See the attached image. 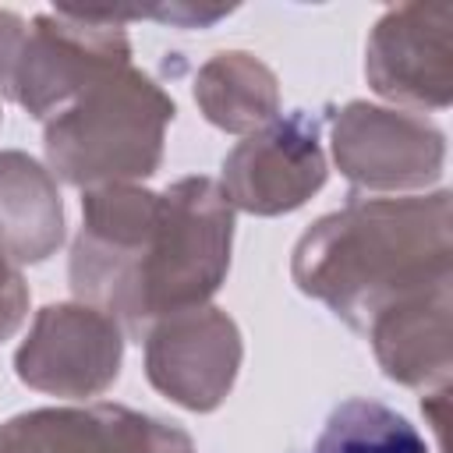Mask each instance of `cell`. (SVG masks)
<instances>
[{
	"instance_id": "obj_1",
	"label": "cell",
	"mask_w": 453,
	"mask_h": 453,
	"mask_svg": "<svg viewBox=\"0 0 453 453\" xmlns=\"http://www.w3.org/2000/svg\"><path fill=\"white\" fill-rule=\"evenodd\" d=\"M294 283L365 329L393 301L453 280L449 191L357 198L294 248Z\"/></svg>"
},
{
	"instance_id": "obj_2",
	"label": "cell",
	"mask_w": 453,
	"mask_h": 453,
	"mask_svg": "<svg viewBox=\"0 0 453 453\" xmlns=\"http://www.w3.org/2000/svg\"><path fill=\"white\" fill-rule=\"evenodd\" d=\"M234 205L212 177H180L159 191L156 223L131 265L117 326L145 340L149 326L202 308L230 269Z\"/></svg>"
},
{
	"instance_id": "obj_3",
	"label": "cell",
	"mask_w": 453,
	"mask_h": 453,
	"mask_svg": "<svg viewBox=\"0 0 453 453\" xmlns=\"http://www.w3.org/2000/svg\"><path fill=\"white\" fill-rule=\"evenodd\" d=\"M173 99L142 71L120 67L46 120V159L67 184L103 188L156 173Z\"/></svg>"
},
{
	"instance_id": "obj_4",
	"label": "cell",
	"mask_w": 453,
	"mask_h": 453,
	"mask_svg": "<svg viewBox=\"0 0 453 453\" xmlns=\"http://www.w3.org/2000/svg\"><path fill=\"white\" fill-rule=\"evenodd\" d=\"M120 67H131V42L120 25L57 7L53 14H39L25 32L7 96L46 120Z\"/></svg>"
},
{
	"instance_id": "obj_5",
	"label": "cell",
	"mask_w": 453,
	"mask_h": 453,
	"mask_svg": "<svg viewBox=\"0 0 453 453\" xmlns=\"http://www.w3.org/2000/svg\"><path fill=\"white\" fill-rule=\"evenodd\" d=\"M340 173L368 191H407L442 177L446 138L435 124L407 110L347 103L333 124Z\"/></svg>"
},
{
	"instance_id": "obj_6",
	"label": "cell",
	"mask_w": 453,
	"mask_h": 453,
	"mask_svg": "<svg viewBox=\"0 0 453 453\" xmlns=\"http://www.w3.org/2000/svg\"><path fill=\"white\" fill-rule=\"evenodd\" d=\"M124 357V329L92 304H46L14 354L18 379L53 396L103 393Z\"/></svg>"
},
{
	"instance_id": "obj_7",
	"label": "cell",
	"mask_w": 453,
	"mask_h": 453,
	"mask_svg": "<svg viewBox=\"0 0 453 453\" xmlns=\"http://www.w3.org/2000/svg\"><path fill=\"white\" fill-rule=\"evenodd\" d=\"M326 184L319 117L294 110L251 131L223 159V195L251 216H280L304 205Z\"/></svg>"
},
{
	"instance_id": "obj_8",
	"label": "cell",
	"mask_w": 453,
	"mask_h": 453,
	"mask_svg": "<svg viewBox=\"0 0 453 453\" xmlns=\"http://www.w3.org/2000/svg\"><path fill=\"white\" fill-rule=\"evenodd\" d=\"M241 368V333L219 308L166 315L145 333V375L188 411H216Z\"/></svg>"
},
{
	"instance_id": "obj_9",
	"label": "cell",
	"mask_w": 453,
	"mask_h": 453,
	"mask_svg": "<svg viewBox=\"0 0 453 453\" xmlns=\"http://www.w3.org/2000/svg\"><path fill=\"white\" fill-rule=\"evenodd\" d=\"M453 7L449 4H400L389 7L365 50L368 85L393 99L428 110H446L453 99Z\"/></svg>"
},
{
	"instance_id": "obj_10",
	"label": "cell",
	"mask_w": 453,
	"mask_h": 453,
	"mask_svg": "<svg viewBox=\"0 0 453 453\" xmlns=\"http://www.w3.org/2000/svg\"><path fill=\"white\" fill-rule=\"evenodd\" d=\"M0 453H195L188 432L120 403L42 407L0 425Z\"/></svg>"
},
{
	"instance_id": "obj_11",
	"label": "cell",
	"mask_w": 453,
	"mask_h": 453,
	"mask_svg": "<svg viewBox=\"0 0 453 453\" xmlns=\"http://www.w3.org/2000/svg\"><path fill=\"white\" fill-rule=\"evenodd\" d=\"M449 283H432L425 290H414L389 308H382L368 326V340L375 347V357L382 372L393 382L403 386H449L453 368V347H449Z\"/></svg>"
},
{
	"instance_id": "obj_12",
	"label": "cell",
	"mask_w": 453,
	"mask_h": 453,
	"mask_svg": "<svg viewBox=\"0 0 453 453\" xmlns=\"http://www.w3.org/2000/svg\"><path fill=\"white\" fill-rule=\"evenodd\" d=\"M64 241L60 191L32 156L0 152V251L18 262H42Z\"/></svg>"
},
{
	"instance_id": "obj_13",
	"label": "cell",
	"mask_w": 453,
	"mask_h": 453,
	"mask_svg": "<svg viewBox=\"0 0 453 453\" xmlns=\"http://www.w3.org/2000/svg\"><path fill=\"white\" fill-rule=\"evenodd\" d=\"M195 103L209 124L230 134H251L280 113L276 74L251 53H216L195 74Z\"/></svg>"
},
{
	"instance_id": "obj_14",
	"label": "cell",
	"mask_w": 453,
	"mask_h": 453,
	"mask_svg": "<svg viewBox=\"0 0 453 453\" xmlns=\"http://www.w3.org/2000/svg\"><path fill=\"white\" fill-rule=\"evenodd\" d=\"M311 453H428V446L393 407L350 396L329 414Z\"/></svg>"
},
{
	"instance_id": "obj_15",
	"label": "cell",
	"mask_w": 453,
	"mask_h": 453,
	"mask_svg": "<svg viewBox=\"0 0 453 453\" xmlns=\"http://www.w3.org/2000/svg\"><path fill=\"white\" fill-rule=\"evenodd\" d=\"M25 315H28V287L18 265L0 251V343L18 333Z\"/></svg>"
},
{
	"instance_id": "obj_16",
	"label": "cell",
	"mask_w": 453,
	"mask_h": 453,
	"mask_svg": "<svg viewBox=\"0 0 453 453\" xmlns=\"http://www.w3.org/2000/svg\"><path fill=\"white\" fill-rule=\"evenodd\" d=\"M28 25L14 14V11H0V92H11V74H14V60L21 53Z\"/></svg>"
}]
</instances>
